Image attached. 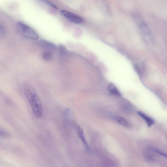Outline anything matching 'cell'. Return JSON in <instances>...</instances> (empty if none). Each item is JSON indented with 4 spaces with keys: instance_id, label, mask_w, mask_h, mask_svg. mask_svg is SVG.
Segmentation results:
<instances>
[{
    "instance_id": "obj_8",
    "label": "cell",
    "mask_w": 167,
    "mask_h": 167,
    "mask_svg": "<svg viewBox=\"0 0 167 167\" xmlns=\"http://www.w3.org/2000/svg\"><path fill=\"white\" fill-rule=\"evenodd\" d=\"M108 90L110 93L112 94L120 96L121 95L120 92L116 86L112 84H109L108 86Z\"/></svg>"
},
{
    "instance_id": "obj_13",
    "label": "cell",
    "mask_w": 167,
    "mask_h": 167,
    "mask_svg": "<svg viewBox=\"0 0 167 167\" xmlns=\"http://www.w3.org/2000/svg\"><path fill=\"white\" fill-rule=\"evenodd\" d=\"M152 150L154 151L157 154L166 157V154L162 152V151H161L158 150L156 149V148H151Z\"/></svg>"
},
{
    "instance_id": "obj_4",
    "label": "cell",
    "mask_w": 167,
    "mask_h": 167,
    "mask_svg": "<svg viewBox=\"0 0 167 167\" xmlns=\"http://www.w3.org/2000/svg\"><path fill=\"white\" fill-rule=\"evenodd\" d=\"M75 127L77 135L84 145L86 152L89 154H90L91 152V148L85 137L83 129L81 127L78 125H76Z\"/></svg>"
},
{
    "instance_id": "obj_9",
    "label": "cell",
    "mask_w": 167,
    "mask_h": 167,
    "mask_svg": "<svg viewBox=\"0 0 167 167\" xmlns=\"http://www.w3.org/2000/svg\"><path fill=\"white\" fill-rule=\"evenodd\" d=\"M42 57L45 60L47 61L51 60L53 59V52H45L43 53Z\"/></svg>"
},
{
    "instance_id": "obj_1",
    "label": "cell",
    "mask_w": 167,
    "mask_h": 167,
    "mask_svg": "<svg viewBox=\"0 0 167 167\" xmlns=\"http://www.w3.org/2000/svg\"><path fill=\"white\" fill-rule=\"evenodd\" d=\"M24 86V93L33 113L36 117L40 118L42 115L41 100L31 85L26 84Z\"/></svg>"
},
{
    "instance_id": "obj_2",
    "label": "cell",
    "mask_w": 167,
    "mask_h": 167,
    "mask_svg": "<svg viewBox=\"0 0 167 167\" xmlns=\"http://www.w3.org/2000/svg\"><path fill=\"white\" fill-rule=\"evenodd\" d=\"M17 27L18 32L21 35L28 39L37 40L39 36L37 33L31 27L22 22L17 23Z\"/></svg>"
},
{
    "instance_id": "obj_3",
    "label": "cell",
    "mask_w": 167,
    "mask_h": 167,
    "mask_svg": "<svg viewBox=\"0 0 167 167\" xmlns=\"http://www.w3.org/2000/svg\"><path fill=\"white\" fill-rule=\"evenodd\" d=\"M61 13L67 19L76 24H80L83 22L84 19L81 17L66 10L61 11Z\"/></svg>"
},
{
    "instance_id": "obj_12",
    "label": "cell",
    "mask_w": 167,
    "mask_h": 167,
    "mask_svg": "<svg viewBox=\"0 0 167 167\" xmlns=\"http://www.w3.org/2000/svg\"><path fill=\"white\" fill-rule=\"evenodd\" d=\"M58 49H59L61 55H64L66 53L67 50L64 46L61 45L59 46Z\"/></svg>"
},
{
    "instance_id": "obj_7",
    "label": "cell",
    "mask_w": 167,
    "mask_h": 167,
    "mask_svg": "<svg viewBox=\"0 0 167 167\" xmlns=\"http://www.w3.org/2000/svg\"><path fill=\"white\" fill-rule=\"evenodd\" d=\"M137 113L138 115L141 117L146 122L148 127H150L151 126L153 125L154 121L153 119L146 115L144 113L140 112V111H138Z\"/></svg>"
},
{
    "instance_id": "obj_5",
    "label": "cell",
    "mask_w": 167,
    "mask_h": 167,
    "mask_svg": "<svg viewBox=\"0 0 167 167\" xmlns=\"http://www.w3.org/2000/svg\"><path fill=\"white\" fill-rule=\"evenodd\" d=\"M39 44L44 52H53L57 49L56 46L54 44L45 40H41L39 42Z\"/></svg>"
},
{
    "instance_id": "obj_6",
    "label": "cell",
    "mask_w": 167,
    "mask_h": 167,
    "mask_svg": "<svg viewBox=\"0 0 167 167\" xmlns=\"http://www.w3.org/2000/svg\"><path fill=\"white\" fill-rule=\"evenodd\" d=\"M114 121L122 126L128 127L130 124L128 122L122 117L116 115H114L111 117Z\"/></svg>"
},
{
    "instance_id": "obj_11",
    "label": "cell",
    "mask_w": 167,
    "mask_h": 167,
    "mask_svg": "<svg viewBox=\"0 0 167 167\" xmlns=\"http://www.w3.org/2000/svg\"><path fill=\"white\" fill-rule=\"evenodd\" d=\"M6 29L5 27L0 23V37H4L6 35Z\"/></svg>"
},
{
    "instance_id": "obj_10",
    "label": "cell",
    "mask_w": 167,
    "mask_h": 167,
    "mask_svg": "<svg viewBox=\"0 0 167 167\" xmlns=\"http://www.w3.org/2000/svg\"><path fill=\"white\" fill-rule=\"evenodd\" d=\"M9 133L5 130L0 128V137L4 138H7L10 137Z\"/></svg>"
}]
</instances>
